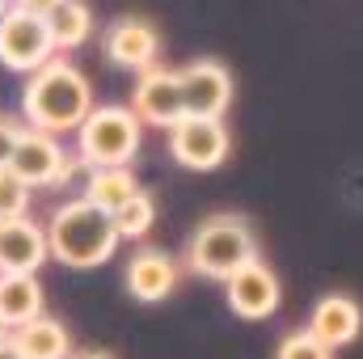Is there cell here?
Masks as SVG:
<instances>
[{"instance_id": "obj_26", "label": "cell", "mask_w": 363, "mask_h": 359, "mask_svg": "<svg viewBox=\"0 0 363 359\" xmlns=\"http://www.w3.org/2000/svg\"><path fill=\"white\" fill-rule=\"evenodd\" d=\"M4 338H9V326H4V321H0V343H4Z\"/></svg>"}, {"instance_id": "obj_5", "label": "cell", "mask_w": 363, "mask_h": 359, "mask_svg": "<svg viewBox=\"0 0 363 359\" xmlns=\"http://www.w3.org/2000/svg\"><path fill=\"white\" fill-rule=\"evenodd\" d=\"M81 165H85L81 157H68L64 153L60 136L34 131V127H21L17 148H13V161H9V170L26 182L30 190L34 186H68Z\"/></svg>"}, {"instance_id": "obj_3", "label": "cell", "mask_w": 363, "mask_h": 359, "mask_svg": "<svg viewBox=\"0 0 363 359\" xmlns=\"http://www.w3.org/2000/svg\"><path fill=\"white\" fill-rule=\"evenodd\" d=\"M258 258V237L250 228L245 216L237 211H220V216H207L190 241H186V267L203 279H233L241 267H250Z\"/></svg>"}, {"instance_id": "obj_15", "label": "cell", "mask_w": 363, "mask_h": 359, "mask_svg": "<svg viewBox=\"0 0 363 359\" xmlns=\"http://www.w3.org/2000/svg\"><path fill=\"white\" fill-rule=\"evenodd\" d=\"M9 343L17 347L21 359H72V334L60 317L43 313L17 330H9Z\"/></svg>"}, {"instance_id": "obj_20", "label": "cell", "mask_w": 363, "mask_h": 359, "mask_svg": "<svg viewBox=\"0 0 363 359\" xmlns=\"http://www.w3.org/2000/svg\"><path fill=\"white\" fill-rule=\"evenodd\" d=\"M274 359H334V351H330L308 326H296V330L283 334V343H279Z\"/></svg>"}, {"instance_id": "obj_25", "label": "cell", "mask_w": 363, "mask_h": 359, "mask_svg": "<svg viewBox=\"0 0 363 359\" xmlns=\"http://www.w3.org/2000/svg\"><path fill=\"white\" fill-rule=\"evenodd\" d=\"M72 359H114V355H106V351H81V355H72Z\"/></svg>"}, {"instance_id": "obj_10", "label": "cell", "mask_w": 363, "mask_h": 359, "mask_svg": "<svg viewBox=\"0 0 363 359\" xmlns=\"http://www.w3.org/2000/svg\"><path fill=\"white\" fill-rule=\"evenodd\" d=\"M131 110H135V118H140L144 127H165V131H174L182 118H186L178 72H169V68H148V72H140L135 93H131Z\"/></svg>"}, {"instance_id": "obj_11", "label": "cell", "mask_w": 363, "mask_h": 359, "mask_svg": "<svg viewBox=\"0 0 363 359\" xmlns=\"http://www.w3.org/2000/svg\"><path fill=\"white\" fill-rule=\"evenodd\" d=\"M123 287H127V296L140 300V304H161V300H169L174 287H178V258L165 254V250H152V245L135 250L131 263H127V270H123Z\"/></svg>"}, {"instance_id": "obj_22", "label": "cell", "mask_w": 363, "mask_h": 359, "mask_svg": "<svg viewBox=\"0 0 363 359\" xmlns=\"http://www.w3.org/2000/svg\"><path fill=\"white\" fill-rule=\"evenodd\" d=\"M17 136H21V123H13V118L0 114V170H9L13 148H17Z\"/></svg>"}, {"instance_id": "obj_17", "label": "cell", "mask_w": 363, "mask_h": 359, "mask_svg": "<svg viewBox=\"0 0 363 359\" xmlns=\"http://www.w3.org/2000/svg\"><path fill=\"white\" fill-rule=\"evenodd\" d=\"M140 194V182L131 170H89V178H85V194L81 199H89L93 207H101L106 216H114L127 199H135Z\"/></svg>"}, {"instance_id": "obj_7", "label": "cell", "mask_w": 363, "mask_h": 359, "mask_svg": "<svg viewBox=\"0 0 363 359\" xmlns=\"http://www.w3.org/2000/svg\"><path fill=\"white\" fill-rule=\"evenodd\" d=\"M169 153L178 165L194 170V174H207V170H220L228 161L233 136H228L224 118H182L169 131Z\"/></svg>"}, {"instance_id": "obj_1", "label": "cell", "mask_w": 363, "mask_h": 359, "mask_svg": "<svg viewBox=\"0 0 363 359\" xmlns=\"http://www.w3.org/2000/svg\"><path fill=\"white\" fill-rule=\"evenodd\" d=\"M93 110V89L81 77V68H72L68 60H51L38 72H30L26 89H21V118L34 131L47 136H64V131H81V123Z\"/></svg>"}, {"instance_id": "obj_27", "label": "cell", "mask_w": 363, "mask_h": 359, "mask_svg": "<svg viewBox=\"0 0 363 359\" xmlns=\"http://www.w3.org/2000/svg\"><path fill=\"white\" fill-rule=\"evenodd\" d=\"M4 9H9V0H0V17H4Z\"/></svg>"}, {"instance_id": "obj_8", "label": "cell", "mask_w": 363, "mask_h": 359, "mask_svg": "<svg viewBox=\"0 0 363 359\" xmlns=\"http://www.w3.org/2000/svg\"><path fill=\"white\" fill-rule=\"evenodd\" d=\"M186 118H224L233 106V72L220 60H194L178 72Z\"/></svg>"}, {"instance_id": "obj_6", "label": "cell", "mask_w": 363, "mask_h": 359, "mask_svg": "<svg viewBox=\"0 0 363 359\" xmlns=\"http://www.w3.org/2000/svg\"><path fill=\"white\" fill-rule=\"evenodd\" d=\"M55 60V43H51V30H47V17H34V13H21V9H4L0 17V64L9 72H38L43 64Z\"/></svg>"}, {"instance_id": "obj_18", "label": "cell", "mask_w": 363, "mask_h": 359, "mask_svg": "<svg viewBox=\"0 0 363 359\" xmlns=\"http://www.w3.org/2000/svg\"><path fill=\"white\" fill-rule=\"evenodd\" d=\"M47 30H51L55 51H72V47H81V43L93 34L89 4H85V0H64V4L47 17Z\"/></svg>"}, {"instance_id": "obj_23", "label": "cell", "mask_w": 363, "mask_h": 359, "mask_svg": "<svg viewBox=\"0 0 363 359\" xmlns=\"http://www.w3.org/2000/svg\"><path fill=\"white\" fill-rule=\"evenodd\" d=\"M60 4H64V0H13V9H21V13H34V17H51Z\"/></svg>"}, {"instance_id": "obj_19", "label": "cell", "mask_w": 363, "mask_h": 359, "mask_svg": "<svg viewBox=\"0 0 363 359\" xmlns=\"http://www.w3.org/2000/svg\"><path fill=\"white\" fill-rule=\"evenodd\" d=\"M152 224H157V203H152V194H135V199H127L118 211H114V228H118V241H144L148 233H152Z\"/></svg>"}, {"instance_id": "obj_4", "label": "cell", "mask_w": 363, "mask_h": 359, "mask_svg": "<svg viewBox=\"0 0 363 359\" xmlns=\"http://www.w3.org/2000/svg\"><path fill=\"white\" fill-rule=\"evenodd\" d=\"M144 123L131 106H93L77 131V157L85 170H127L140 153Z\"/></svg>"}, {"instance_id": "obj_9", "label": "cell", "mask_w": 363, "mask_h": 359, "mask_svg": "<svg viewBox=\"0 0 363 359\" xmlns=\"http://www.w3.org/2000/svg\"><path fill=\"white\" fill-rule=\"evenodd\" d=\"M224 300H228V309L241 321H267L283 304V287H279L274 270L262 258H254L250 267H241L233 279H224Z\"/></svg>"}, {"instance_id": "obj_2", "label": "cell", "mask_w": 363, "mask_h": 359, "mask_svg": "<svg viewBox=\"0 0 363 359\" xmlns=\"http://www.w3.org/2000/svg\"><path fill=\"white\" fill-rule=\"evenodd\" d=\"M114 250H118L114 216L93 207L89 199H68L64 207H55V216L47 224V254L60 267L72 270L106 267L114 258Z\"/></svg>"}, {"instance_id": "obj_16", "label": "cell", "mask_w": 363, "mask_h": 359, "mask_svg": "<svg viewBox=\"0 0 363 359\" xmlns=\"http://www.w3.org/2000/svg\"><path fill=\"white\" fill-rule=\"evenodd\" d=\"M43 283L34 275H0V321L9 330L43 317Z\"/></svg>"}, {"instance_id": "obj_12", "label": "cell", "mask_w": 363, "mask_h": 359, "mask_svg": "<svg viewBox=\"0 0 363 359\" xmlns=\"http://www.w3.org/2000/svg\"><path fill=\"white\" fill-rule=\"evenodd\" d=\"M157 51H161V34L152 21L144 17H118L106 30V60L131 72H148L157 68Z\"/></svg>"}, {"instance_id": "obj_24", "label": "cell", "mask_w": 363, "mask_h": 359, "mask_svg": "<svg viewBox=\"0 0 363 359\" xmlns=\"http://www.w3.org/2000/svg\"><path fill=\"white\" fill-rule=\"evenodd\" d=\"M0 359H21V355H17V347H13V343H9V338H4V343H0Z\"/></svg>"}, {"instance_id": "obj_14", "label": "cell", "mask_w": 363, "mask_h": 359, "mask_svg": "<svg viewBox=\"0 0 363 359\" xmlns=\"http://www.w3.org/2000/svg\"><path fill=\"white\" fill-rule=\"evenodd\" d=\"M51 254H47V228L34 224L30 216L4 220L0 224V275H34Z\"/></svg>"}, {"instance_id": "obj_21", "label": "cell", "mask_w": 363, "mask_h": 359, "mask_svg": "<svg viewBox=\"0 0 363 359\" xmlns=\"http://www.w3.org/2000/svg\"><path fill=\"white\" fill-rule=\"evenodd\" d=\"M30 216V186L17 178L13 170H0V224Z\"/></svg>"}, {"instance_id": "obj_13", "label": "cell", "mask_w": 363, "mask_h": 359, "mask_svg": "<svg viewBox=\"0 0 363 359\" xmlns=\"http://www.w3.org/2000/svg\"><path fill=\"white\" fill-rule=\"evenodd\" d=\"M308 330H313L330 351L351 347V343L363 334L359 300H355V296H347V292H330V296H321V300L313 304V313H308Z\"/></svg>"}]
</instances>
